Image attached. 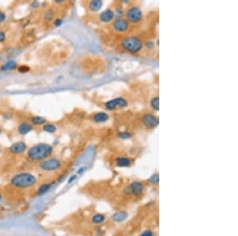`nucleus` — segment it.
Masks as SVG:
<instances>
[{"label":"nucleus","instance_id":"obj_1","mask_svg":"<svg viewBox=\"0 0 238 236\" xmlns=\"http://www.w3.org/2000/svg\"><path fill=\"white\" fill-rule=\"evenodd\" d=\"M52 146L48 144H38L28 150V157L34 161H40L46 158L52 153Z\"/></svg>","mask_w":238,"mask_h":236},{"label":"nucleus","instance_id":"obj_2","mask_svg":"<svg viewBox=\"0 0 238 236\" xmlns=\"http://www.w3.org/2000/svg\"><path fill=\"white\" fill-rule=\"evenodd\" d=\"M37 183V178L29 173H18L11 179V184L17 188H26L32 187Z\"/></svg>","mask_w":238,"mask_h":236},{"label":"nucleus","instance_id":"obj_3","mask_svg":"<svg viewBox=\"0 0 238 236\" xmlns=\"http://www.w3.org/2000/svg\"><path fill=\"white\" fill-rule=\"evenodd\" d=\"M121 45L125 50L132 52V53H137V52H140L143 47L141 40L135 36H129L125 38L121 42Z\"/></svg>","mask_w":238,"mask_h":236},{"label":"nucleus","instance_id":"obj_4","mask_svg":"<svg viewBox=\"0 0 238 236\" xmlns=\"http://www.w3.org/2000/svg\"><path fill=\"white\" fill-rule=\"evenodd\" d=\"M127 21L131 23H138L142 20L143 14L141 10L137 7H132L128 9L127 12L125 14Z\"/></svg>","mask_w":238,"mask_h":236},{"label":"nucleus","instance_id":"obj_5","mask_svg":"<svg viewBox=\"0 0 238 236\" xmlns=\"http://www.w3.org/2000/svg\"><path fill=\"white\" fill-rule=\"evenodd\" d=\"M40 168L45 171H54L58 170L61 166V163L58 159L51 158L48 160H44L42 162L40 163Z\"/></svg>","mask_w":238,"mask_h":236},{"label":"nucleus","instance_id":"obj_6","mask_svg":"<svg viewBox=\"0 0 238 236\" xmlns=\"http://www.w3.org/2000/svg\"><path fill=\"white\" fill-rule=\"evenodd\" d=\"M142 123L147 128L153 129L159 125V118L153 114L146 113L142 117Z\"/></svg>","mask_w":238,"mask_h":236},{"label":"nucleus","instance_id":"obj_7","mask_svg":"<svg viewBox=\"0 0 238 236\" xmlns=\"http://www.w3.org/2000/svg\"><path fill=\"white\" fill-rule=\"evenodd\" d=\"M129 23L127 20L122 18H118L113 23V28L118 33H125L129 30Z\"/></svg>","mask_w":238,"mask_h":236},{"label":"nucleus","instance_id":"obj_8","mask_svg":"<svg viewBox=\"0 0 238 236\" xmlns=\"http://www.w3.org/2000/svg\"><path fill=\"white\" fill-rule=\"evenodd\" d=\"M126 105H127V101L122 97L113 99L105 103V107L108 110H115L117 107H124Z\"/></svg>","mask_w":238,"mask_h":236},{"label":"nucleus","instance_id":"obj_9","mask_svg":"<svg viewBox=\"0 0 238 236\" xmlns=\"http://www.w3.org/2000/svg\"><path fill=\"white\" fill-rule=\"evenodd\" d=\"M25 150H26V145L23 142H17V143L11 145L10 147V151L15 154L24 153Z\"/></svg>","mask_w":238,"mask_h":236},{"label":"nucleus","instance_id":"obj_10","mask_svg":"<svg viewBox=\"0 0 238 236\" xmlns=\"http://www.w3.org/2000/svg\"><path fill=\"white\" fill-rule=\"evenodd\" d=\"M115 18V13L113 11L110 9H106L104 11H102L99 15V19L102 21V22L107 23V22H111Z\"/></svg>","mask_w":238,"mask_h":236},{"label":"nucleus","instance_id":"obj_11","mask_svg":"<svg viewBox=\"0 0 238 236\" xmlns=\"http://www.w3.org/2000/svg\"><path fill=\"white\" fill-rule=\"evenodd\" d=\"M33 129V126L30 124L27 123H22L19 125L18 128V133L22 135H25L26 134H28L29 132H30Z\"/></svg>","mask_w":238,"mask_h":236},{"label":"nucleus","instance_id":"obj_12","mask_svg":"<svg viewBox=\"0 0 238 236\" xmlns=\"http://www.w3.org/2000/svg\"><path fill=\"white\" fill-rule=\"evenodd\" d=\"M93 119L95 123H105L109 119V116H108V114L105 113V112H99V113L95 114Z\"/></svg>","mask_w":238,"mask_h":236},{"label":"nucleus","instance_id":"obj_13","mask_svg":"<svg viewBox=\"0 0 238 236\" xmlns=\"http://www.w3.org/2000/svg\"><path fill=\"white\" fill-rule=\"evenodd\" d=\"M103 2L100 0H93L89 3V8L93 12H98L102 8Z\"/></svg>","mask_w":238,"mask_h":236},{"label":"nucleus","instance_id":"obj_14","mask_svg":"<svg viewBox=\"0 0 238 236\" xmlns=\"http://www.w3.org/2000/svg\"><path fill=\"white\" fill-rule=\"evenodd\" d=\"M131 190L135 194H140L143 191V184L140 182H133L130 186Z\"/></svg>","mask_w":238,"mask_h":236},{"label":"nucleus","instance_id":"obj_15","mask_svg":"<svg viewBox=\"0 0 238 236\" xmlns=\"http://www.w3.org/2000/svg\"><path fill=\"white\" fill-rule=\"evenodd\" d=\"M117 165L120 167H127L130 165V161L126 157H119L117 159Z\"/></svg>","mask_w":238,"mask_h":236},{"label":"nucleus","instance_id":"obj_16","mask_svg":"<svg viewBox=\"0 0 238 236\" xmlns=\"http://www.w3.org/2000/svg\"><path fill=\"white\" fill-rule=\"evenodd\" d=\"M151 107H152V109L156 111H158L159 109V96H156V97L152 98V99L151 100Z\"/></svg>","mask_w":238,"mask_h":236},{"label":"nucleus","instance_id":"obj_17","mask_svg":"<svg viewBox=\"0 0 238 236\" xmlns=\"http://www.w3.org/2000/svg\"><path fill=\"white\" fill-rule=\"evenodd\" d=\"M51 188V184H43L41 187L38 188V194L39 196H41V195H44L45 193H46L48 190L50 189Z\"/></svg>","mask_w":238,"mask_h":236},{"label":"nucleus","instance_id":"obj_18","mask_svg":"<svg viewBox=\"0 0 238 236\" xmlns=\"http://www.w3.org/2000/svg\"><path fill=\"white\" fill-rule=\"evenodd\" d=\"M43 130L45 132H48V133H54L56 130V127L52 123H46V124L44 125Z\"/></svg>","mask_w":238,"mask_h":236},{"label":"nucleus","instance_id":"obj_19","mask_svg":"<svg viewBox=\"0 0 238 236\" xmlns=\"http://www.w3.org/2000/svg\"><path fill=\"white\" fill-rule=\"evenodd\" d=\"M16 67V63L15 61H9L7 63H6L5 65H3V66L1 68V70L2 71H7L13 69L14 68Z\"/></svg>","mask_w":238,"mask_h":236},{"label":"nucleus","instance_id":"obj_20","mask_svg":"<svg viewBox=\"0 0 238 236\" xmlns=\"http://www.w3.org/2000/svg\"><path fill=\"white\" fill-rule=\"evenodd\" d=\"M31 121H32V123L35 125L43 124V123H45V122H46V120H45L44 118L40 117V116H35V117H34L31 119Z\"/></svg>","mask_w":238,"mask_h":236},{"label":"nucleus","instance_id":"obj_21","mask_svg":"<svg viewBox=\"0 0 238 236\" xmlns=\"http://www.w3.org/2000/svg\"><path fill=\"white\" fill-rule=\"evenodd\" d=\"M104 219H105V217H104V216H102V215H95V216L93 217V219H92V222H93L94 224H100V223H102V222L103 221Z\"/></svg>","mask_w":238,"mask_h":236},{"label":"nucleus","instance_id":"obj_22","mask_svg":"<svg viewBox=\"0 0 238 236\" xmlns=\"http://www.w3.org/2000/svg\"><path fill=\"white\" fill-rule=\"evenodd\" d=\"M125 217H126V215L125 213L119 212L114 216V220H116V221H122Z\"/></svg>","mask_w":238,"mask_h":236},{"label":"nucleus","instance_id":"obj_23","mask_svg":"<svg viewBox=\"0 0 238 236\" xmlns=\"http://www.w3.org/2000/svg\"><path fill=\"white\" fill-rule=\"evenodd\" d=\"M118 137L122 139H127L131 137V134L129 132H119L118 133Z\"/></svg>","mask_w":238,"mask_h":236},{"label":"nucleus","instance_id":"obj_24","mask_svg":"<svg viewBox=\"0 0 238 236\" xmlns=\"http://www.w3.org/2000/svg\"><path fill=\"white\" fill-rule=\"evenodd\" d=\"M53 16H54L53 11H52L51 10H49V11H48L46 13H45V18L46 20H51L52 18H53Z\"/></svg>","mask_w":238,"mask_h":236},{"label":"nucleus","instance_id":"obj_25","mask_svg":"<svg viewBox=\"0 0 238 236\" xmlns=\"http://www.w3.org/2000/svg\"><path fill=\"white\" fill-rule=\"evenodd\" d=\"M29 70V68L27 66H22L19 68V72H26Z\"/></svg>","mask_w":238,"mask_h":236},{"label":"nucleus","instance_id":"obj_26","mask_svg":"<svg viewBox=\"0 0 238 236\" xmlns=\"http://www.w3.org/2000/svg\"><path fill=\"white\" fill-rule=\"evenodd\" d=\"M63 23V20L61 19V18H58V19H56L54 22V25H56V26H61V25H62Z\"/></svg>","mask_w":238,"mask_h":236},{"label":"nucleus","instance_id":"obj_27","mask_svg":"<svg viewBox=\"0 0 238 236\" xmlns=\"http://www.w3.org/2000/svg\"><path fill=\"white\" fill-rule=\"evenodd\" d=\"M6 39V34L5 33L0 30V42H4Z\"/></svg>","mask_w":238,"mask_h":236},{"label":"nucleus","instance_id":"obj_28","mask_svg":"<svg viewBox=\"0 0 238 236\" xmlns=\"http://www.w3.org/2000/svg\"><path fill=\"white\" fill-rule=\"evenodd\" d=\"M6 19V15L5 13L2 12V11H0V23L2 22L4 20Z\"/></svg>","mask_w":238,"mask_h":236},{"label":"nucleus","instance_id":"obj_29","mask_svg":"<svg viewBox=\"0 0 238 236\" xmlns=\"http://www.w3.org/2000/svg\"><path fill=\"white\" fill-rule=\"evenodd\" d=\"M141 236H152V233L149 231H145V232H144Z\"/></svg>","mask_w":238,"mask_h":236},{"label":"nucleus","instance_id":"obj_30","mask_svg":"<svg viewBox=\"0 0 238 236\" xmlns=\"http://www.w3.org/2000/svg\"><path fill=\"white\" fill-rule=\"evenodd\" d=\"M74 178H75V176H73V177H71V178H70V179H71V180H69V181H68V182H69V183H70V182H71V181H72V180H74Z\"/></svg>","mask_w":238,"mask_h":236},{"label":"nucleus","instance_id":"obj_31","mask_svg":"<svg viewBox=\"0 0 238 236\" xmlns=\"http://www.w3.org/2000/svg\"><path fill=\"white\" fill-rule=\"evenodd\" d=\"M0 133H1V130H0Z\"/></svg>","mask_w":238,"mask_h":236}]
</instances>
